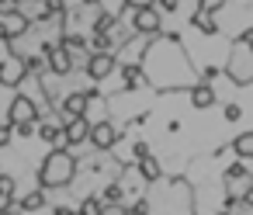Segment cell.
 <instances>
[{
	"mask_svg": "<svg viewBox=\"0 0 253 215\" xmlns=\"http://www.w3.org/2000/svg\"><path fill=\"white\" fill-rule=\"evenodd\" d=\"M73 173H77V160L66 149H56L39 167V187H66L73 180Z\"/></svg>",
	"mask_w": 253,
	"mask_h": 215,
	"instance_id": "6da1fadb",
	"label": "cell"
},
{
	"mask_svg": "<svg viewBox=\"0 0 253 215\" xmlns=\"http://www.w3.org/2000/svg\"><path fill=\"white\" fill-rule=\"evenodd\" d=\"M229 80L239 84V87H250V32H243L232 45V56H229V66H225Z\"/></svg>",
	"mask_w": 253,
	"mask_h": 215,
	"instance_id": "7a4b0ae2",
	"label": "cell"
},
{
	"mask_svg": "<svg viewBox=\"0 0 253 215\" xmlns=\"http://www.w3.org/2000/svg\"><path fill=\"white\" fill-rule=\"evenodd\" d=\"M28 28H32V18H28V14H21V7H18V4L0 7V35H4V39H25V35H28Z\"/></svg>",
	"mask_w": 253,
	"mask_h": 215,
	"instance_id": "3957f363",
	"label": "cell"
},
{
	"mask_svg": "<svg viewBox=\"0 0 253 215\" xmlns=\"http://www.w3.org/2000/svg\"><path fill=\"white\" fill-rule=\"evenodd\" d=\"M42 56H45V70H52L56 77H70L73 73V56L63 45H42Z\"/></svg>",
	"mask_w": 253,
	"mask_h": 215,
	"instance_id": "277c9868",
	"label": "cell"
},
{
	"mask_svg": "<svg viewBox=\"0 0 253 215\" xmlns=\"http://www.w3.org/2000/svg\"><path fill=\"white\" fill-rule=\"evenodd\" d=\"M35 118H42V115H39V104H35L28 94H18V97L11 101V108H7V122H11V125H21V122H35Z\"/></svg>",
	"mask_w": 253,
	"mask_h": 215,
	"instance_id": "5b68a950",
	"label": "cell"
},
{
	"mask_svg": "<svg viewBox=\"0 0 253 215\" xmlns=\"http://www.w3.org/2000/svg\"><path fill=\"white\" fill-rule=\"evenodd\" d=\"M87 142H94V149H111V146L118 142V129H115L108 118H97V122H90Z\"/></svg>",
	"mask_w": 253,
	"mask_h": 215,
	"instance_id": "8992f818",
	"label": "cell"
},
{
	"mask_svg": "<svg viewBox=\"0 0 253 215\" xmlns=\"http://www.w3.org/2000/svg\"><path fill=\"white\" fill-rule=\"evenodd\" d=\"M87 132H90V118H87V115L63 118V142H66V146H80V142H87Z\"/></svg>",
	"mask_w": 253,
	"mask_h": 215,
	"instance_id": "52a82bcc",
	"label": "cell"
},
{
	"mask_svg": "<svg viewBox=\"0 0 253 215\" xmlns=\"http://www.w3.org/2000/svg\"><path fill=\"white\" fill-rule=\"evenodd\" d=\"M28 73H25V63H21V56H7V59H0V87H18L21 80H25Z\"/></svg>",
	"mask_w": 253,
	"mask_h": 215,
	"instance_id": "ba28073f",
	"label": "cell"
},
{
	"mask_svg": "<svg viewBox=\"0 0 253 215\" xmlns=\"http://www.w3.org/2000/svg\"><path fill=\"white\" fill-rule=\"evenodd\" d=\"M115 66H118V59L111 56V52H90V59H87V77L90 80H104V77H111L115 73Z\"/></svg>",
	"mask_w": 253,
	"mask_h": 215,
	"instance_id": "9c48e42d",
	"label": "cell"
},
{
	"mask_svg": "<svg viewBox=\"0 0 253 215\" xmlns=\"http://www.w3.org/2000/svg\"><path fill=\"white\" fill-rule=\"evenodd\" d=\"M132 25H135L139 35H160V11L149 7V4H142V7H135Z\"/></svg>",
	"mask_w": 253,
	"mask_h": 215,
	"instance_id": "30bf717a",
	"label": "cell"
},
{
	"mask_svg": "<svg viewBox=\"0 0 253 215\" xmlns=\"http://www.w3.org/2000/svg\"><path fill=\"white\" fill-rule=\"evenodd\" d=\"M87 104H90L87 90H73V94H66V97H63V118H77V115H87ZM63 118H59V122H63Z\"/></svg>",
	"mask_w": 253,
	"mask_h": 215,
	"instance_id": "8fae6325",
	"label": "cell"
},
{
	"mask_svg": "<svg viewBox=\"0 0 253 215\" xmlns=\"http://www.w3.org/2000/svg\"><path fill=\"white\" fill-rule=\"evenodd\" d=\"M215 101H218L215 87H208V84H198V87H191V104H194L198 111H208V108H215Z\"/></svg>",
	"mask_w": 253,
	"mask_h": 215,
	"instance_id": "7c38bea8",
	"label": "cell"
},
{
	"mask_svg": "<svg viewBox=\"0 0 253 215\" xmlns=\"http://www.w3.org/2000/svg\"><path fill=\"white\" fill-rule=\"evenodd\" d=\"M35 132H39V139H45L49 146H59V142H63V122L56 125V122H42V118H39Z\"/></svg>",
	"mask_w": 253,
	"mask_h": 215,
	"instance_id": "4fadbf2b",
	"label": "cell"
},
{
	"mask_svg": "<svg viewBox=\"0 0 253 215\" xmlns=\"http://www.w3.org/2000/svg\"><path fill=\"white\" fill-rule=\"evenodd\" d=\"M42 208H45V187L28 191V194L21 198V205H18V212H42Z\"/></svg>",
	"mask_w": 253,
	"mask_h": 215,
	"instance_id": "5bb4252c",
	"label": "cell"
},
{
	"mask_svg": "<svg viewBox=\"0 0 253 215\" xmlns=\"http://www.w3.org/2000/svg\"><path fill=\"white\" fill-rule=\"evenodd\" d=\"M194 28L201 32V35H218V25H215V18L208 14V11H194Z\"/></svg>",
	"mask_w": 253,
	"mask_h": 215,
	"instance_id": "9a60e30c",
	"label": "cell"
},
{
	"mask_svg": "<svg viewBox=\"0 0 253 215\" xmlns=\"http://www.w3.org/2000/svg\"><path fill=\"white\" fill-rule=\"evenodd\" d=\"M139 173H142V177H146V180H149V184H153V180H160V177H163V170H160V163H156V160H153V156H142V160H139Z\"/></svg>",
	"mask_w": 253,
	"mask_h": 215,
	"instance_id": "2e32d148",
	"label": "cell"
},
{
	"mask_svg": "<svg viewBox=\"0 0 253 215\" xmlns=\"http://www.w3.org/2000/svg\"><path fill=\"white\" fill-rule=\"evenodd\" d=\"M21 63H25V73H32V77H42L45 73V56H21Z\"/></svg>",
	"mask_w": 253,
	"mask_h": 215,
	"instance_id": "e0dca14e",
	"label": "cell"
},
{
	"mask_svg": "<svg viewBox=\"0 0 253 215\" xmlns=\"http://www.w3.org/2000/svg\"><path fill=\"white\" fill-rule=\"evenodd\" d=\"M59 45L73 56V52H84V49H87V39H84V35H63V39H59Z\"/></svg>",
	"mask_w": 253,
	"mask_h": 215,
	"instance_id": "ac0fdd59",
	"label": "cell"
},
{
	"mask_svg": "<svg viewBox=\"0 0 253 215\" xmlns=\"http://www.w3.org/2000/svg\"><path fill=\"white\" fill-rule=\"evenodd\" d=\"M232 149H236V156H243V160H250L253 156V135L250 132H243L236 142H232Z\"/></svg>",
	"mask_w": 253,
	"mask_h": 215,
	"instance_id": "d6986e66",
	"label": "cell"
},
{
	"mask_svg": "<svg viewBox=\"0 0 253 215\" xmlns=\"http://www.w3.org/2000/svg\"><path fill=\"white\" fill-rule=\"evenodd\" d=\"M94 32H115V14H97V21H94Z\"/></svg>",
	"mask_w": 253,
	"mask_h": 215,
	"instance_id": "ffe728a7",
	"label": "cell"
},
{
	"mask_svg": "<svg viewBox=\"0 0 253 215\" xmlns=\"http://www.w3.org/2000/svg\"><path fill=\"white\" fill-rule=\"evenodd\" d=\"M0 191H4V194H11V198H14V191H18V180H14L11 173H0Z\"/></svg>",
	"mask_w": 253,
	"mask_h": 215,
	"instance_id": "44dd1931",
	"label": "cell"
},
{
	"mask_svg": "<svg viewBox=\"0 0 253 215\" xmlns=\"http://www.w3.org/2000/svg\"><path fill=\"white\" fill-rule=\"evenodd\" d=\"M222 7H225V0H198V11H208V14H215Z\"/></svg>",
	"mask_w": 253,
	"mask_h": 215,
	"instance_id": "7402d4cb",
	"label": "cell"
},
{
	"mask_svg": "<svg viewBox=\"0 0 253 215\" xmlns=\"http://www.w3.org/2000/svg\"><path fill=\"white\" fill-rule=\"evenodd\" d=\"M122 194H125V187H122V184H118V180H115V184H108V187H104V198H108V201H122Z\"/></svg>",
	"mask_w": 253,
	"mask_h": 215,
	"instance_id": "603a6c76",
	"label": "cell"
},
{
	"mask_svg": "<svg viewBox=\"0 0 253 215\" xmlns=\"http://www.w3.org/2000/svg\"><path fill=\"white\" fill-rule=\"evenodd\" d=\"M11 139H14V125L7 122V125H0V149L11 146Z\"/></svg>",
	"mask_w": 253,
	"mask_h": 215,
	"instance_id": "cb8c5ba5",
	"label": "cell"
},
{
	"mask_svg": "<svg viewBox=\"0 0 253 215\" xmlns=\"http://www.w3.org/2000/svg\"><path fill=\"white\" fill-rule=\"evenodd\" d=\"M45 7L52 18H59V14H66V0H45Z\"/></svg>",
	"mask_w": 253,
	"mask_h": 215,
	"instance_id": "d4e9b609",
	"label": "cell"
},
{
	"mask_svg": "<svg viewBox=\"0 0 253 215\" xmlns=\"http://www.w3.org/2000/svg\"><path fill=\"white\" fill-rule=\"evenodd\" d=\"M80 212H84V215H97V212H101V201H97V198H87V201L80 205Z\"/></svg>",
	"mask_w": 253,
	"mask_h": 215,
	"instance_id": "484cf974",
	"label": "cell"
},
{
	"mask_svg": "<svg viewBox=\"0 0 253 215\" xmlns=\"http://www.w3.org/2000/svg\"><path fill=\"white\" fill-rule=\"evenodd\" d=\"M132 156H135V160L149 156V142H135V146H132Z\"/></svg>",
	"mask_w": 253,
	"mask_h": 215,
	"instance_id": "4316f807",
	"label": "cell"
},
{
	"mask_svg": "<svg viewBox=\"0 0 253 215\" xmlns=\"http://www.w3.org/2000/svg\"><path fill=\"white\" fill-rule=\"evenodd\" d=\"M239 115H243V111H239L236 104H225V122H239Z\"/></svg>",
	"mask_w": 253,
	"mask_h": 215,
	"instance_id": "83f0119b",
	"label": "cell"
},
{
	"mask_svg": "<svg viewBox=\"0 0 253 215\" xmlns=\"http://www.w3.org/2000/svg\"><path fill=\"white\" fill-rule=\"evenodd\" d=\"M11 201H14L11 194H4V191H0V215H4V212H11Z\"/></svg>",
	"mask_w": 253,
	"mask_h": 215,
	"instance_id": "f1b7e54d",
	"label": "cell"
},
{
	"mask_svg": "<svg viewBox=\"0 0 253 215\" xmlns=\"http://www.w3.org/2000/svg\"><path fill=\"white\" fill-rule=\"evenodd\" d=\"M156 4H160L163 11H177V7H180V0H156Z\"/></svg>",
	"mask_w": 253,
	"mask_h": 215,
	"instance_id": "f546056e",
	"label": "cell"
},
{
	"mask_svg": "<svg viewBox=\"0 0 253 215\" xmlns=\"http://www.w3.org/2000/svg\"><path fill=\"white\" fill-rule=\"evenodd\" d=\"M90 4H101V0H84V7H90Z\"/></svg>",
	"mask_w": 253,
	"mask_h": 215,
	"instance_id": "4dcf8cb0",
	"label": "cell"
}]
</instances>
